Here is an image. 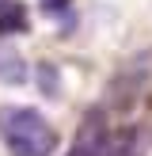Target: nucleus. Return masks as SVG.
I'll return each mask as SVG.
<instances>
[{
  "instance_id": "1",
  "label": "nucleus",
  "mask_w": 152,
  "mask_h": 156,
  "mask_svg": "<svg viewBox=\"0 0 152 156\" xmlns=\"http://www.w3.org/2000/svg\"><path fill=\"white\" fill-rule=\"evenodd\" d=\"M0 141L8 156H53L57 129L34 107H0Z\"/></svg>"
},
{
  "instance_id": "2",
  "label": "nucleus",
  "mask_w": 152,
  "mask_h": 156,
  "mask_svg": "<svg viewBox=\"0 0 152 156\" xmlns=\"http://www.w3.org/2000/svg\"><path fill=\"white\" fill-rule=\"evenodd\" d=\"M110 149V122H106V111L91 107L84 114L80 129H76L72 145H68V156H106Z\"/></svg>"
},
{
  "instance_id": "3",
  "label": "nucleus",
  "mask_w": 152,
  "mask_h": 156,
  "mask_svg": "<svg viewBox=\"0 0 152 156\" xmlns=\"http://www.w3.org/2000/svg\"><path fill=\"white\" fill-rule=\"evenodd\" d=\"M30 27L23 0H0V34H23Z\"/></svg>"
},
{
  "instance_id": "4",
  "label": "nucleus",
  "mask_w": 152,
  "mask_h": 156,
  "mask_svg": "<svg viewBox=\"0 0 152 156\" xmlns=\"http://www.w3.org/2000/svg\"><path fill=\"white\" fill-rule=\"evenodd\" d=\"M106 156H144V129L129 126V129H122V133H110Z\"/></svg>"
},
{
  "instance_id": "5",
  "label": "nucleus",
  "mask_w": 152,
  "mask_h": 156,
  "mask_svg": "<svg viewBox=\"0 0 152 156\" xmlns=\"http://www.w3.org/2000/svg\"><path fill=\"white\" fill-rule=\"evenodd\" d=\"M23 76H27L23 57L15 50H0V80L4 84H23Z\"/></svg>"
},
{
  "instance_id": "6",
  "label": "nucleus",
  "mask_w": 152,
  "mask_h": 156,
  "mask_svg": "<svg viewBox=\"0 0 152 156\" xmlns=\"http://www.w3.org/2000/svg\"><path fill=\"white\" fill-rule=\"evenodd\" d=\"M38 76H42V91L57 95V69H53V65H42V69H38Z\"/></svg>"
},
{
  "instance_id": "7",
  "label": "nucleus",
  "mask_w": 152,
  "mask_h": 156,
  "mask_svg": "<svg viewBox=\"0 0 152 156\" xmlns=\"http://www.w3.org/2000/svg\"><path fill=\"white\" fill-rule=\"evenodd\" d=\"M42 4H46V8H50V12H57V8H61V4H65V0H42Z\"/></svg>"
}]
</instances>
